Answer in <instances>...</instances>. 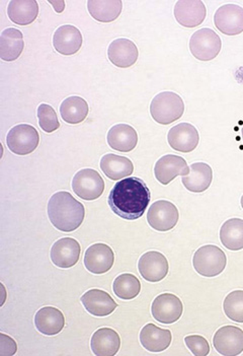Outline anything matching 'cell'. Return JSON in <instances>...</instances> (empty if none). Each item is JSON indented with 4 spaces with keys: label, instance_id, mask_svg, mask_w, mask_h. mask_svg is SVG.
<instances>
[{
    "label": "cell",
    "instance_id": "cell-26",
    "mask_svg": "<svg viewBox=\"0 0 243 356\" xmlns=\"http://www.w3.org/2000/svg\"><path fill=\"white\" fill-rule=\"evenodd\" d=\"M101 169L112 181L123 180L134 172L133 163L126 156L108 154L101 160Z\"/></svg>",
    "mask_w": 243,
    "mask_h": 356
},
{
    "label": "cell",
    "instance_id": "cell-33",
    "mask_svg": "<svg viewBox=\"0 0 243 356\" xmlns=\"http://www.w3.org/2000/svg\"><path fill=\"white\" fill-rule=\"evenodd\" d=\"M225 315L234 322L243 323V291H234L223 304Z\"/></svg>",
    "mask_w": 243,
    "mask_h": 356
},
{
    "label": "cell",
    "instance_id": "cell-4",
    "mask_svg": "<svg viewBox=\"0 0 243 356\" xmlns=\"http://www.w3.org/2000/svg\"><path fill=\"white\" fill-rule=\"evenodd\" d=\"M194 270L205 277H215L226 268L224 252L214 245H207L196 250L193 259Z\"/></svg>",
    "mask_w": 243,
    "mask_h": 356
},
{
    "label": "cell",
    "instance_id": "cell-14",
    "mask_svg": "<svg viewBox=\"0 0 243 356\" xmlns=\"http://www.w3.org/2000/svg\"><path fill=\"white\" fill-rule=\"evenodd\" d=\"M81 253V247L76 240L63 238L53 245L51 249V260L59 268H72L78 262Z\"/></svg>",
    "mask_w": 243,
    "mask_h": 356
},
{
    "label": "cell",
    "instance_id": "cell-38",
    "mask_svg": "<svg viewBox=\"0 0 243 356\" xmlns=\"http://www.w3.org/2000/svg\"><path fill=\"white\" fill-rule=\"evenodd\" d=\"M242 209H243V195L242 197Z\"/></svg>",
    "mask_w": 243,
    "mask_h": 356
},
{
    "label": "cell",
    "instance_id": "cell-9",
    "mask_svg": "<svg viewBox=\"0 0 243 356\" xmlns=\"http://www.w3.org/2000/svg\"><path fill=\"white\" fill-rule=\"evenodd\" d=\"M182 300L172 293H162L152 302L151 313L154 319L161 324L170 325L182 317Z\"/></svg>",
    "mask_w": 243,
    "mask_h": 356
},
{
    "label": "cell",
    "instance_id": "cell-1",
    "mask_svg": "<svg viewBox=\"0 0 243 356\" xmlns=\"http://www.w3.org/2000/svg\"><path fill=\"white\" fill-rule=\"evenodd\" d=\"M151 199L150 190L142 179L129 177L117 183L110 191L108 203L117 216L127 220L140 218Z\"/></svg>",
    "mask_w": 243,
    "mask_h": 356
},
{
    "label": "cell",
    "instance_id": "cell-36",
    "mask_svg": "<svg viewBox=\"0 0 243 356\" xmlns=\"http://www.w3.org/2000/svg\"><path fill=\"white\" fill-rule=\"evenodd\" d=\"M1 343H0V356H10L15 355L17 350V345L15 340L6 334H0Z\"/></svg>",
    "mask_w": 243,
    "mask_h": 356
},
{
    "label": "cell",
    "instance_id": "cell-20",
    "mask_svg": "<svg viewBox=\"0 0 243 356\" xmlns=\"http://www.w3.org/2000/svg\"><path fill=\"white\" fill-rule=\"evenodd\" d=\"M138 56L137 46L133 42L124 38L112 41L108 49V57L117 67L128 68L134 65Z\"/></svg>",
    "mask_w": 243,
    "mask_h": 356
},
{
    "label": "cell",
    "instance_id": "cell-13",
    "mask_svg": "<svg viewBox=\"0 0 243 356\" xmlns=\"http://www.w3.org/2000/svg\"><path fill=\"white\" fill-rule=\"evenodd\" d=\"M206 15V6L201 0H178L174 6L176 22L185 28L200 26Z\"/></svg>",
    "mask_w": 243,
    "mask_h": 356
},
{
    "label": "cell",
    "instance_id": "cell-3",
    "mask_svg": "<svg viewBox=\"0 0 243 356\" xmlns=\"http://www.w3.org/2000/svg\"><path fill=\"white\" fill-rule=\"evenodd\" d=\"M185 112L183 99L176 92H163L154 97L150 105V113L156 122L169 125L182 118Z\"/></svg>",
    "mask_w": 243,
    "mask_h": 356
},
{
    "label": "cell",
    "instance_id": "cell-21",
    "mask_svg": "<svg viewBox=\"0 0 243 356\" xmlns=\"http://www.w3.org/2000/svg\"><path fill=\"white\" fill-rule=\"evenodd\" d=\"M35 326L44 335H57L65 326V317L60 309L56 307H42L35 316Z\"/></svg>",
    "mask_w": 243,
    "mask_h": 356
},
{
    "label": "cell",
    "instance_id": "cell-25",
    "mask_svg": "<svg viewBox=\"0 0 243 356\" xmlns=\"http://www.w3.org/2000/svg\"><path fill=\"white\" fill-rule=\"evenodd\" d=\"M108 143L112 149L129 152L137 147L138 134L132 126L118 124L110 128L108 134Z\"/></svg>",
    "mask_w": 243,
    "mask_h": 356
},
{
    "label": "cell",
    "instance_id": "cell-34",
    "mask_svg": "<svg viewBox=\"0 0 243 356\" xmlns=\"http://www.w3.org/2000/svg\"><path fill=\"white\" fill-rule=\"evenodd\" d=\"M37 119L39 125L46 134H52L60 127L58 117L52 106L41 104L37 108Z\"/></svg>",
    "mask_w": 243,
    "mask_h": 356
},
{
    "label": "cell",
    "instance_id": "cell-16",
    "mask_svg": "<svg viewBox=\"0 0 243 356\" xmlns=\"http://www.w3.org/2000/svg\"><path fill=\"white\" fill-rule=\"evenodd\" d=\"M115 263V254L110 247L101 243L92 245L86 250L85 268L94 274H105L112 269Z\"/></svg>",
    "mask_w": 243,
    "mask_h": 356
},
{
    "label": "cell",
    "instance_id": "cell-19",
    "mask_svg": "<svg viewBox=\"0 0 243 356\" xmlns=\"http://www.w3.org/2000/svg\"><path fill=\"white\" fill-rule=\"evenodd\" d=\"M86 311L96 317H107L118 307L112 296L101 289H90L81 296Z\"/></svg>",
    "mask_w": 243,
    "mask_h": 356
},
{
    "label": "cell",
    "instance_id": "cell-29",
    "mask_svg": "<svg viewBox=\"0 0 243 356\" xmlns=\"http://www.w3.org/2000/svg\"><path fill=\"white\" fill-rule=\"evenodd\" d=\"M87 8L96 21L110 23L121 15L123 3L121 0H88Z\"/></svg>",
    "mask_w": 243,
    "mask_h": 356
},
{
    "label": "cell",
    "instance_id": "cell-39",
    "mask_svg": "<svg viewBox=\"0 0 243 356\" xmlns=\"http://www.w3.org/2000/svg\"><path fill=\"white\" fill-rule=\"evenodd\" d=\"M242 140H243V128H242Z\"/></svg>",
    "mask_w": 243,
    "mask_h": 356
},
{
    "label": "cell",
    "instance_id": "cell-23",
    "mask_svg": "<svg viewBox=\"0 0 243 356\" xmlns=\"http://www.w3.org/2000/svg\"><path fill=\"white\" fill-rule=\"evenodd\" d=\"M90 346L94 355L114 356L120 349L121 338L114 329L101 328L92 335Z\"/></svg>",
    "mask_w": 243,
    "mask_h": 356
},
{
    "label": "cell",
    "instance_id": "cell-12",
    "mask_svg": "<svg viewBox=\"0 0 243 356\" xmlns=\"http://www.w3.org/2000/svg\"><path fill=\"white\" fill-rule=\"evenodd\" d=\"M138 269L141 276L147 282H161L169 273V261L159 252H147L139 260Z\"/></svg>",
    "mask_w": 243,
    "mask_h": 356
},
{
    "label": "cell",
    "instance_id": "cell-15",
    "mask_svg": "<svg viewBox=\"0 0 243 356\" xmlns=\"http://www.w3.org/2000/svg\"><path fill=\"white\" fill-rule=\"evenodd\" d=\"M190 174V167L182 156L167 154L159 159L154 167V175L159 183L167 185L178 176Z\"/></svg>",
    "mask_w": 243,
    "mask_h": 356
},
{
    "label": "cell",
    "instance_id": "cell-8",
    "mask_svg": "<svg viewBox=\"0 0 243 356\" xmlns=\"http://www.w3.org/2000/svg\"><path fill=\"white\" fill-rule=\"evenodd\" d=\"M180 214L174 203L159 200L150 207L147 212V221L152 229L158 232H167L178 223Z\"/></svg>",
    "mask_w": 243,
    "mask_h": 356
},
{
    "label": "cell",
    "instance_id": "cell-27",
    "mask_svg": "<svg viewBox=\"0 0 243 356\" xmlns=\"http://www.w3.org/2000/svg\"><path fill=\"white\" fill-rule=\"evenodd\" d=\"M24 47L23 33L8 28L0 35V57L4 61H15L21 56Z\"/></svg>",
    "mask_w": 243,
    "mask_h": 356
},
{
    "label": "cell",
    "instance_id": "cell-10",
    "mask_svg": "<svg viewBox=\"0 0 243 356\" xmlns=\"http://www.w3.org/2000/svg\"><path fill=\"white\" fill-rule=\"evenodd\" d=\"M216 28L228 36H235L243 32V8L236 4H225L218 8L214 15Z\"/></svg>",
    "mask_w": 243,
    "mask_h": 356
},
{
    "label": "cell",
    "instance_id": "cell-24",
    "mask_svg": "<svg viewBox=\"0 0 243 356\" xmlns=\"http://www.w3.org/2000/svg\"><path fill=\"white\" fill-rule=\"evenodd\" d=\"M213 180V171L205 163H194L190 167V174L183 176L182 182L189 191L202 193L211 186Z\"/></svg>",
    "mask_w": 243,
    "mask_h": 356
},
{
    "label": "cell",
    "instance_id": "cell-35",
    "mask_svg": "<svg viewBox=\"0 0 243 356\" xmlns=\"http://www.w3.org/2000/svg\"><path fill=\"white\" fill-rule=\"evenodd\" d=\"M187 348L194 356H207L210 353V345L201 335H190L185 338Z\"/></svg>",
    "mask_w": 243,
    "mask_h": 356
},
{
    "label": "cell",
    "instance_id": "cell-7",
    "mask_svg": "<svg viewBox=\"0 0 243 356\" xmlns=\"http://www.w3.org/2000/svg\"><path fill=\"white\" fill-rule=\"evenodd\" d=\"M72 189L83 200H96L105 190V182L96 170L83 169L73 177Z\"/></svg>",
    "mask_w": 243,
    "mask_h": 356
},
{
    "label": "cell",
    "instance_id": "cell-30",
    "mask_svg": "<svg viewBox=\"0 0 243 356\" xmlns=\"http://www.w3.org/2000/svg\"><path fill=\"white\" fill-rule=\"evenodd\" d=\"M220 240L223 246L231 251L243 249V220L231 218L223 223L220 229Z\"/></svg>",
    "mask_w": 243,
    "mask_h": 356
},
{
    "label": "cell",
    "instance_id": "cell-22",
    "mask_svg": "<svg viewBox=\"0 0 243 356\" xmlns=\"http://www.w3.org/2000/svg\"><path fill=\"white\" fill-rule=\"evenodd\" d=\"M171 332L149 323L140 332L141 345L150 353H162L171 344Z\"/></svg>",
    "mask_w": 243,
    "mask_h": 356
},
{
    "label": "cell",
    "instance_id": "cell-17",
    "mask_svg": "<svg viewBox=\"0 0 243 356\" xmlns=\"http://www.w3.org/2000/svg\"><path fill=\"white\" fill-rule=\"evenodd\" d=\"M167 140L174 150L187 154L196 149L200 136L198 130L192 124L181 123L169 130Z\"/></svg>",
    "mask_w": 243,
    "mask_h": 356
},
{
    "label": "cell",
    "instance_id": "cell-2",
    "mask_svg": "<svg viewBox=\"0 0 243 356\" xmlns=\"http://www.w3.org/2000/svg\"><path fill=\"white\" fill-rule=\"evenodd\" d=\"M48 216L57 229L72 233L83 225L85 209L83 203L76 200L69 192L60 191L49 200Z\"/></svg>",
    "mask_w": 243,
    "mask_h": 356
},
{
    "label": "cell",
    "instance_id": "cell-11",
    "mask_svg": "<svg viewBox=\"0 0 243 356\" xmlns=\"http://www.w3.org/2000/svg\"><path fill=\"white\" fill-rule=\"evenodd\" d=\"M213 345L220 355H240L243 351V330L236 326H224L216 332Z\"/></svg>",
    "mask_w": 243,
    "mask_h": 356
},
{
    "label": "cell",
    "instance_id": "cell-37",
    "mask_svg": "<svg viewBox=\"0 0 243 356\" xmlns=\"http://www.w3.org/2000/svg\"><path fill=\"white\" fill-rule=\"evenodd\" d=\"M49 3L54 6L55 10H56L57 13H62L64 8H65V2L64 1H49Z\"/></svg>",
    "mask_w": 243,
    "mask_h": 356
},
{
    "label": "cell",
    "instance_id": "cell-5",
    "mask_svg": "<svg viewBox=\"0 0 243 356\" xmlns=\"http://www.w3.org/2000/svg\"><path fill=\"white\" fill-rule=\"evenodd\" d=\"M40 143L39 132L28 124L15 126L6 136L8 149L17 156H26L36 150Z\"/></svg>",
    "mask_w": 243,
    "mask_h": 356
},
{
    "label": "cell",
    "instance_id": "cell-31",
    "mask_svg": "<svg viewBox=\"0 0 243 356\" xmlns=\"http://www.w3.org/2000/svg\"><path fill=\"white\" fill-rule=\"evenodd\" d=\"M88 104L81 97H69L64 99L60 106L62 119L68 124H79L85 120L88 115Z\"/></svg>",
    "mask_w": 243,
    "mask_h": 356
},
{
    "label": "cell",
    "instance_id": "cell-18",
    "mask_svg": "<svg viewBox=\"0 0 243 356\" xmlns=\"http://www.w3.org/2000/svg\"><path fill=\"white\" fill-rule=\"evenodd\" d=\"M53 45L57 52L70 56L78 52L83 46V35L74 26H61L54 33Z\"/></svg>",
    "mask_w": 243,
    "mask_h": 356
},
{
    "label": "cell",
    "instance_id": "cell-6",
    "mask_svg": "<svg viewBox=\"0 0 243 356\" xmlns=\"http://www.w3.org/2000/svg\"><path fill=\"white\" fill-rule=\"evenodd\" d=\"M222 47L220 37L211 29L204 28L194 33L190 40V50L201 61L213 60Z\"/></svg>",
    "mask_w": 243,
    "mask_h": 356
},
{
    "label": "cell",
    "instance_id": "cell-28",
    "mask_svg": "<svg viewBox=\"0 0 243 356\" xmlns=\"http://www.w3.org/2000/svg\"><path fill=\"white\" fill-rule=\"evenodd\" d=\"M37 13L39 4L36 0H12L8 3V17L17 25H30L37 19Z\"/></svg>",
    "mask_w": 243,
    "mask_h": 356
},
{
    "label": "cell",
    "instance_id": "cell-32",
    "mask_svg": "<svg viewBox=\"0 0 243 356\" xmlns=\"http://www.w3.org/2000/svg\"><path fill=\"white\" fill-rule=\"evenodd\" d=\"M112 291L121 300H133L140 293L141 283L133 274H121L115 280Z\"/></svg>",
    "mask_w": 243,
    "mask_h": 356
}]
</instances>
